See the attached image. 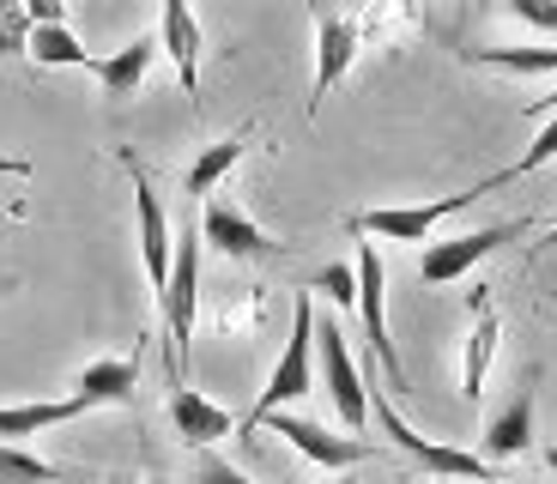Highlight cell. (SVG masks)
Wrapping results in <instances>:
<instances>
[{
	"instance_id": "6da1fadb",
	"label": "cell",
	"mask_w": 557,
	"mask_h": 484,
	"mask_svg": "<svg viewBox=\"0 0 557 484\" xmlns=\"http://www.w3.org/2000/svg\"><path fill=\"white\" fill-rule=\"evenodd\" d=\"M200 231H182L176 236V261H170V285L158 297V315H164V346H170V382L188 387V346H195V309H200Z\"/></svg>"
},
{
	"instance_id": "7a4b0ae2",
	"label": "cell",
	"mask_w": 557,
	"mask_h": 484,
	"mask_svg": "<svg viewBox=\"0 0 557 484\" xmlns=\"http://www.w3.org/2000/svg\"><path fill=\"white\" fill-rule=\"evenodd\" d=\"M309 387H315V303H309V290H304L297 309H292V339H285V351H278V363H273V382H267L261 400H255L249 430H261L267 418L285 412L292 400H304Z\"/></svg>"
},
{
	"instance_id": "3957f363",
	"label": "cell",
	"mask_w": 557,
	"mask_h": 484,
	"mask_svg": "<svg viewBox=\"0 0 557 484\" xmlns=\"http://www.w3.org/2000/svg\"><path fill=\"white\" fill-rule=\"evenodd\" d=\"M370 418H376V424H382V436H388V443L400 448V455L412 460L418 472H431V479H467V484H491V472H497L485 455H467V448H448V443H431V436H418V430L406 424V418L394 412V406L382 400V394L370 400Z\"/></svg>"
},
{
	"instance_id": "277c9868",
	"label": "cell",
	"mask_w": 557,
	"mask_h": 484,
	"mask_svg": "<svg viewBox=\"0 0 557 484\" xmlns=\"http://www.w3.org/2000/svg\"><path fill=\"white\" fill-rule=\"evenodd\" d=\"M315 363H321V387H327L339 424L358 436V430L370 424V382H363V370L351 363V346H346V333H339V321L315 315Z\"/></svg>"
},
{
	"instance_id": "5b68a950",
	"label": "cell",
	"mask_w": 557,
	"mask_h": 484,
	"mask_svg": "<svg viewBox=\"0 0 557 484\" xmlns=\"http://www.w3.org/2000/svg\"><path fill=\"white\" fill-rule=\"evenodd\" d=\"M479 194H491L485 182H473V188H460V194H443V200H424V207H370V212H351L346 231L351 236H388V243H431L436 224L467 212Z\"/></svg>"
},
{
	"instance_id": "8992f818",
	"label": "cell",
	"mask_w": 557,
	"mask_h": 484,
	"mask_svg": "<svg viewBox=\"0 0 557 484\" xmlns=\"http://www.w3.org/2000/svg\"><path fill=\"white\" fill-rule=\"evenodd\" d=\"M358 315H363V346H370V358L382 363V375H388V387L394 394H406V363H400V351H394V339H388V266H382V255L363 243L358 249Z\"/></svg>"
},
{
	"instance_id": "52a82bcc",
	"label": "cell",
	"mask_w": 557,
	"mask_h": 484,
	"mask_svg": "<svg viewBox=\"0 0 557 484\" xmlns=\"http://www.w3.org/2000/svg\"><path fill=\"white\" fill-rule=\"evenodd\" d=\"M127 170V182H134V219H139V261H146V278H152V297H164L170 285V261H176V231H170L164 219V200H158L152 176H146V164H139L134 152H115Z\"/></svg>"
},
{
	"instance_id": "ba28073f",
	"label": "cell",
	"mask_w": 557,
	"mask_h": 484,
	"mask_svg": "<svg viewBox=\"0 0 557 484\" xmlns=\"http://www.w3.org/2000/svg\"><path fill=\"white\" fill-rule=\"evenodd\" d=\"M533 219H509V224H491V231H467V236H448V243H424V255H418V278L424 285H455L460 273H473L485 255H497L503 243H516V236H528Z\"/></svg>"
},
{
	"instance_id": "9c48e42d",
	"label": "cell",
	"mask_w": 557,
	"mask_h": 484,
	"mask_svg": "<svg viewBox=\"0 0 557 484\" xmlns=\"http://www.w3.org/2000/svg\"><path fill=\"white\" fill-rule=\"evenodd\" d=\"M358 49H363V25H358V18L334 13V7H315V85H309V122H315L321 103L334 97V85L351 73Z\"/></svg>"
},
{
	"instance_id": "30bf717a",
	"label": "cell",
	"mask_w": 557,
	"mask_h": 484,
	"mask_svg": "<svg viewBox=\"0 0 557 484\" xmlns=\"http://www.w3.org/2000/svg\"><path fill=\"white\" fill-rule=\"evenodd\" d=\"M200 243H207L212 255H231V261H273V255H285V243H273V236H267L249 212L231 207V200H207V207H200Z\"/></svg>"
},
{
	"instance_id": "8fae6325",
	"label": "cell",
	"mask_w": 557,
	"mask_h": 484,
	"mask_svg": "<svg viewBox=\"0 0 557 484\" xmlns=\"http://www.w3.org/2000/svg\"><path fill=\"white\" fill-rule=\"evenodd\" d=\"M267 430H273V436H285V443H292L297 455H309L315 467H327V472H346V467H363V460H376V443H358V436H334V430H321L315 418H297V412H273V418H267Z\"/></svg>"
},
{
	"instance_id": "7c38bea8",
	"label": "cell",
	"mask_w": 557,
	"mask_h": 484,
	"mask_svg": "<svg viewBox=\"0 0 557 484\" xmlns=\"http://www.w3.org/2000/svg\"><path fill=\"white\" fill-rule=\"evenodd\" d=\"M139 358H146V333H139V346L122 351V358H98V363H85L79 382H73V400L91 412V406H127L134 400V387H139Z\"/></svg>"
},
{
	"instance_id": "4fadbf2b",
	"label": "cell",
	"mask_w": 557,
	"mask_h": 484,
	"mask_svg": "<svg viewBox=\"0 0 557 484\" xmlns=\"http://www.w3.org/2000/svg\"><path fill=\"white\" fill-rule=\"evenodd\" d=\"M158 49L170 55V67H176V79H182V91L195 97V110H200V18L182 7V0H170L164 7V18H158Z\"/></svg>"
},
{
	"instance_id": "5bb4252c",
	"label": "cell",
	"mask_w": 557,
	"mask_h": 484,
	"mask_svg": "<svg viewBox=\"0 0 557 484\" xmlns=\"http://www.w3.org/2000/svg\"><path fill=\"white\" fill-rule=\"evenodd\" d=\"M170 424H176V436L188 448H200V455L237 430V424H231V412H224L219 400H207L200 387H176V394H170Z\"/></svg>"
},
{
	"instance_id": "9a60e30c",
	"label": "cell",
	"mask_w": 557,
	"mask_h": 484,
	"mask_svg": "<svg viewBox=\"0 0 557 484\" xmlns=\"http://www.w3.org/2000/svg\"><path fill=\"white\" fill-rule=\"evenodd\" d=\"M497 309H491L485 290H473V333H467V358H460V394H467V406L485 400V375H491V358H497Z\"/></svg>"
},
{
	"instance_id": "2e32d148",
	"label": "cell",
	"mask_w": 557,
	"mask_h": 484,
	"mask_svg": "<svg viewBox=\"0 0 557 484\" xmlns=\"http://www.w3.org/2000/svg\"><path fill=\"white\" fill-rule=\"evenodd\" d=\"M528 448H533V382L516 387V400L485 424V460H491V467L528 455Z\"/></svg>"
},
{
	"instance_id": "e0dca14e",
	"label": "cell",
	"mask_w": 557,
	"mask_h": 484,
	"mask_svg": "<svg viewBox=\"0 0 557 484\" xmlns=\"http://www.w3.org/2000/svg\"><path fill=\"white\" fill-rule=\"evenodd\" d=\"M152 55H158V37H134V42H122L115 55L91 61V73H98V85L115 97V103H127V97L146 85V73H152Z\"/></svg>"
},
{
	"instance_id": "ac0fdd59",
	"label": "cell",
	"mask_w": 557,
	"mask_h": 484,
	"mask_svg": "<svg viewBox=\"0 0 557 484\" xmlns=\"http://www.w3.org/2000/svg\"><path fill=\"white\" fill-rule=\"evenodd\" d=\"M249 139H255V122H243L237 134H224L219 146H207V152L188 164V176H182V188H188V200H207L212 188H219L231 170H237V158L249 152Z\"/></svg>"
},
{
	"instance_id": "d6986e66",
	"label": "cell",
	"mask_w": 557,
	"mask_h": 484,
	"mask_svg": "<svg viewBox=\"0 0 557 484\" xmlns=\"http://www.w3.org/2000/svg\"><path fill=\"white\" fill-rule=\"evenodd\" d=\"M73 418H85V406L73 400H30V406H0V443H25V436H37V430H55V424H73Z\"/></svg>"
},
{
	"instance_id": "ffe728a7",
	"label": "cell",
	"mask_w": 557,
	"mask_h": 484,
	"mask_svg": "<svg viewBox=\"0 0 557 484\" xmlns=\"http://www.w3.org/2000/svg\"><path fill=\"white\" fill-rule=\"evenodd\" d=\"M25 55L37 61V67H85V73H91V61H98L67 25H37V30H30V49H25Z\"/></svg>"
},
{
	"instance_id": "44dd1931",
	"label": "cell",
	"mask_w": 557,
	"mask_h": 484,
	"mask_svg": "<svg viewBox=\"0 0 557 484\" xmlns=\"http://www.w3.org/2000/svg\"><path fill=\"white\" fill-rule=\"evenodd\" d=\"M467 61L473 67H497V73H528V79L557 73V49H467Z\"/></svg>"
},
{
	"instance_id": "7402d4cb",
	"label": "cell",
	"mask_w": 557,
	"mask_h": 484,
	"mask_svg": "<svg viewBox=\"0 0 557 484\" xmlns=\"http://www.w3.org/2000/svg\"><path fill=\"white\" fill-rule=\"evenodd\" d=\"M552 158H557V115H545L540 139H533V146H528V152H521V158H516V164H509V170H497V176H485V188L497 194L503 182H516V176H533V170H545V164H552Z\"/></svg>"
},
{
	"instance_id": "603a6c76",
	"label": "cell",
	"mask_w": 557,
	"mask_h": 484,
	"mask_svg": "<svg viewBox=\"0 0 557 484\" xmlns=\"http://www.w3.org/2000/svg\"><path fill=\"white\" fill-rule=\"evenodd\" d=\"M0 484H61V472L49 467V460L25 455V448L0 443Z\"/></svg>"
},
{
	"instance_id": "cb8c5ba5",
	"label": "cell",
	"mask_w": 557,
	"mask_h": 484,
	"mask_svg": "<svg viewBox=\"0 0 557 484\" xmlns=\"http://www.w3.org/2000/svg\"><path fill=\"white\" fill-rule=\"evenodd\" d=\"M30 49V13H25V0H0V55L13 61Z\"/></svg>"
},
{
	"instance_id": "d4e9b609",
	"label": "cell",
	"mask_w": 557,
	"mask_h": 484,
	"mask_svg": "<svg viewBox=\"0 0 557 484\" xmlns=\"http://www.w3.org/2000/svg\"><path fill=\"white\" fill-rule=\"evenodd\" d=\"M309 290H327V297H334L339 309H358V273H351L346 261L321 266V273H315V285H309Z\"/></svg>"
},
{
	"instance_id": "484cf974",
	"label": "cell",
	"mask_w": 557,
	"mask_h": 484,
	"mask_svg": "<svg viewBox=\"0 0 557 484\" xmlns=\"http://www.w3.org/2000/svg\"><path fill=\"white\" fill-rule=\"evenodd\" d=\"M509 18H521V25L552 30L557 37V0H509Z\"/></svg>"
},
{
	"instance_id": "4316f807",
	"label": "cell",
	"mask_w": 557,
	"mask_h": 484,
	"mask_svg": "<svg viewBox=\"0 0 557 484\" xmlns=\"http://www.w3.org/2000/svg\"><path fill=\"white\" fill-rule=\"evenodd\" d=\"M195 479H200V484H255L243 467H231V460H219V455H200Z\"/></svg>"
},
{
	"instance_id": "83f0119b",
	"label": "cell",
	"mask_w": 557,
	"mask_h": 484,
	"mask_svg": "<svg viewBox=\"0 0 557 484\" xmlns=\"http://www.w3.org/2000/svg\"><path fill=\"white\" fill-rule=\"evenodd\" d=\"M25 13H30V30L37 25H67V7H61V0H25Z\"/></svg>"
},
{
	"instance_id": "f1b7e54d",
	"label": "cell",
	"mask_w": 557,
	"mask_h": 484,
	"mask_svg": "<svg viewBox=\"0 0 557 484\" xmlns=\"http://www.w3.org/2000/svg\"><path fill=\"white\" fill-rule=\"evenodd\" d=\"M528 115H557V91H545V97H533V103H528Z\"/></svg>"
},
{
	"instance_id": "f546056e",
	"label": "cell",
	"mask_w": 557,
	"mask_h": 484,
	"mask_svg": "<svg viewBox=\"0 0 557 484\" xmlns=\"http://www.w3.org/2000/svg\"><path fill=\"white\" fill-rule=\"evenodd\" d=\"M25 170H30L25 158H0V176H25Z\"/></svg>"
},
{
	"instance_id": "4dcf8cb0",
	"label": "cell",
	"mask_w": 557,
	"mask_h": 484,
	"mask_svg": "<svg viewBox=\"0 0 557 484\" xmlns=\"http://www.w3.org/2000/svg\"><path fill=\"white\" fill-rule=\"evenodd\" d=\"M545 467H552V472H557V443H552V448H545Z\"/></svg>"
},
{
	"instance_id": "1f68e13d",
	"label": "cell",
	"mask_w": 557,
	"mask_h": 484,
	"mask_svg": "<svg viewBox=\"0 0 557 484\" xmlns=\"http://www.w3.org/2000/svg\"><path fill=\"white\" fill-rule=\"evenodd\" d=\"M545 243H557V219H552V224H545Z\"/></svg>"
},
{
	"instance_id": "d6a6232c",
	"label": "cell",
	"mask_w": 557,
	"mask_h": 484,
	"mask_svg": "<svg viewBox=\"0 0 557 484\" xmlns=\"http://www.w3.org/2000/svg\"><path fill=\"white\" fill-rule=\"evenodd\" d=\"M334 484H358V479H346V472H339V479H334Z\"/></svg>"
}]
</instances>
